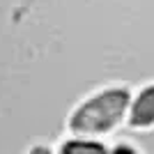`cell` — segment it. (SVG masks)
<instances>
[{
	"instance_id": "7a4b0ae2",
	"label": "cell",
	"mask_w": 154,
	"mask_h": 154,
	"mask_svg": "<svg viewBox=\"0 0 154 154\" xmlns=\"http://www.w3.org/2000/svg\"><path fill=\"white\" fill-rule=\"evenodd\" d=\"M129 124L138 129L152 127L154 124V85H147L140 94L134 99L131 106V115H129Z\"/></svg>"
},
{
	"instance_id": "3957f363",
	"label": "cell",
	"mask_w": 154,
	"mask_h": 154,
	"mask_svg": "<svg viewBox=\"0 0 154 154\" xmlns=\"http://www.w3.org/2000/svg\"><path fill=\"white\" fill-rule=\"evenodd\" d=\"M64 154H103L106 147L101 143H90V140H69L62 147Z\"/></svg>"
},
{
	"instance_id": "277c9868",
	"label": "cell",
	"mask_w": 154,
	"mask_h": 154,
	"mask_svg": "<svg viewBox=\"0 0 154 154\" xmlns=\"http://www.w3.org/2000/svg\"><path fill=\"white\" fill-rule=\"evenodd\" d=\"M113 154H136L134 147H129L127 143H122V145H117L115 149H113Z\"/></svg>"
},
{
	"instance_id": "6da1fadb",
	"label": "cell",
	"mask_w": 154,
	"mask_h": 154,
	"mask_svg": "<svg viewBox=\"0 0 154 154\" xmlns=\"http://www.w3.org/2000/svg\"><path fill=\"white\" fill-rule=\"evenodd\" d=\"M129 101L131 94L127 88H108L74 110L69 129L74 134H106L122 120L124 110L129 108Z\"/></svg>"
}]
</instances>
